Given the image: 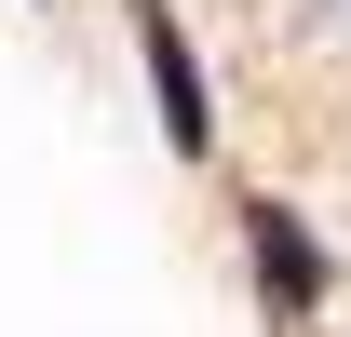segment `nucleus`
<instances>
[{"instance_id":"1","label":"nucleus","mask_w":351,"mask_h":337,"mask_svg":"<svg viewBox=\"0 0 351 337\" xmlns=\"http://www.w3.org/2000/svg\"><path fill=\"white\" fill-rule=\"evenodd\" d=\"M298 14H311V27H351V0H298Z\"/></svg>"}]
</instances>
